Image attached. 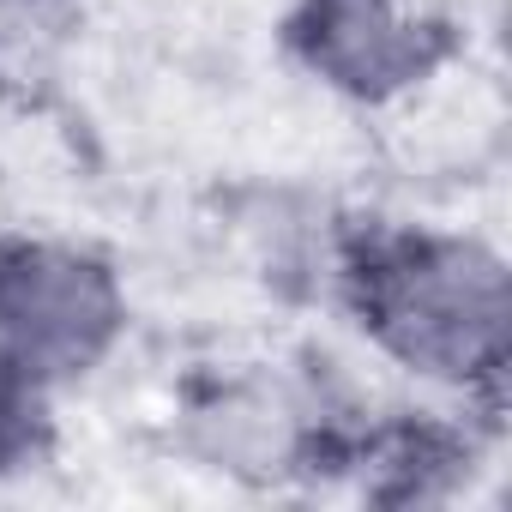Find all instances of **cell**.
I'll return each instance as SVG.
<instances>
[{
	"label": "cell",
	"instance_id": "4",
	"mask_svg": "<svg viewBox=\"0 0 512 512\" xmlns=\"http://www.w3.org/2000/svg\"><path fill=\"white\" fill-rule=\"evenodd\" d=\"M284 55L356 109H392L458 61V19L440 0H290Z\"/></svg>",
	"mask_w": 512,
	"mask_h": 512
},
{
	"label": "cell",
	"instance_id": "3",
	"mask_svg": "<svg viewBox=\"0 0 512 512\" xmlns=\"http://www.w3.org/2000/svg\"><path fill=\"white\" fill-rule=\"evenodd\" d=\"M175 446L241 488H290L320 470H344L350 428L272 368H217L181 386Z\"/></svg>",
	"mask_w": 512,
	"mask_h": 512
},
{
	"label": "cell",
	"instance_id": "2",
	"mask_svg": "<svg viewBox=\"0 0 512 512\" xmlns=\"http://www.w3.org/2000/svg\"><path fill=\"white\" fill-rule=\"evenodd\" d=\"M133 302L97 247L7 235L0 241V338L13 380L37 398L91 380L127 338Z\"/></svg>",
	"mask_w": 512,
	"mask_h": 512
},
{
	"label": "cell",
	"instance_id": "1",
	"mask_svg": "<svg viewBox=\"0 0 512 512\" xmlns=\"http://www.w3.org/2000/svg\"><path fill=\"white\" fill-rule=\"evenodd\" d=\"M338 302L398 374L500 410L512 368L506 253L440 223H356L338 241Z\"/></svg>",
	"mask_w": 512,
	"mask_h": 512
},
{
	"label": "cell",
	"instance_id": "5",
	"mask_svg": "<svg viewBox=\"0 0 512 512\" xmlns=\"http://www.w3.org/2000/svg\"><path fill=\"white\" fill-rule=\"evenodd\" d=\"M43 452V398L25 386H0V476L25 470Z\"/></svg>",
	"mask_w": 512,
	"mask_h": 512
},
{
	"label": "cell",
	"instance_id": "6",
	"mask_svg": "<svg viewBox=\"0 0 512 512\" xmlns=\"http://www.w3.org/2000/svg\"><path fill=\"white\" fill-rule=\"evenodd\" d=\"M0 386H19L13 380V362H7V338H0Z\"/></svg>",
	"mask_w": 512,
	"mask_h": 512
}]
</instances>
